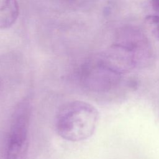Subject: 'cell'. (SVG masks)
<instances>
[{"instance_id": "cell-7", "label": "cell", "mask_w": 159, "mask_h": 159, "mask_svg": "<svg viewBox=\"0 0 159 159\" xmlns=\"http://www.w3.org/2000/svg\"><path fill=\"white\" fill-rule=\"evenodd\" d=\"M66 1H74V0H66Z\"/></svg>"}, {"instance_id": "cell-6", "label": "cell", "mask_w": 159, "mask_h": 159, "mask_svg": "<svg viewBox=\"0 0 159 159\" xmlns=\"http://www.w3.org/2000/svg\"><path fill=\"white\" fill-rule=\"evenodd\" d=\"M151 3L153 9L159 12V0H151Z\"/></svg>"}, {"instance_id": "cell-4", "label": "cell", "mask_w": 159, "mask_h": 159, "mask_svg": "<svg viewBox=\"0 0 159 159\" xmlns=\"http://www.w3.org/2000/svg\"><path fill=\"white\" fill-rule=\"evenodd\" d=\"M19 14L17 0H0V29L11 27L17 20Z\"/></svg>"}, {"instance_id": "cell-3", "label": "cell", "mask_w": 159, "mask_h": 159, "mask_svg": "<svg viewBox=\"0 0 159 159\" xmlns=\"http://www.w3.org/2000/svg\"><path fill=\"white\" fill-rule=\"evenodd\" d=\"M123 74L109 61H96L84 68L81 82L88 92L105 95L114 92L121 84Z\"/></svg>"}, {"instance_id": "cell-5", "label": "cell", "mask_w": 159, "mask_h": 159, "mask_svg": "<svg viewBox=\"0 0 159 159\" xmlns=\"http://www.w3.org/2000/svg\"><path fill=\"white\" fill-rule=\"evenodd\" d=\"M144 24L149 32L159 40V16L149 15L145 18Z\"/></svg>"}, {"instance_id": "cell-2", "label": "cell", "mask_w": 159, "mask_h": 159, "mask_svg": "<svg viewBox=\"0 0 159 159\" xmlns=\"http://www.w3.org/2000/svg\"><path fill=\"white\" fill-rule=\"evenodd\" d=\"M32 107L28 99L16 106L11 120L6 159H25L29 148V131Z\"/></svg>"}, {"instance_id": "cell-1", "label": "cell", "mask_w": 159, "mask_h": 159, "mask_svg": "<svg viewBox=\"0 0 159 159\" xmlns=\"http://www.w3.org/2000/svg\"><path fill=\"white\" fill-rule=\"evenodd\" d=\"M99 119V112L93 105L80 100L71 101L58 109L55 121L56 132L65 140L83 141L93 135Z\"/></svg>"}]
</instances>
